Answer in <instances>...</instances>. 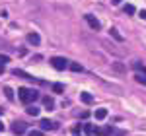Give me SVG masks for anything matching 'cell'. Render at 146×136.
Listing matches in <instances>:
<instances>
[{
    "label": "cell",
    "instance_id": "obj_1",
    "mask_svg": "<svg viewBox=\"0 0 146 136\" xmlns=\"http://www.w3.org/2000/svg\"><path fill=\"white\" fill-rule=\"evenodd\" d=\"M18 97L22 103H31V101H37L39 99V93L35 90H29V88H20L18 90Z\"/></svg>",
    "mask_w": 146,
    "mask_h": 136
},
{
    "label": "cell",
    "instance_id": "obj_2",
    "mask_svg": "<svg viewBox=\"0 0 146 136\" xmlns=\"http://www.w3.org/2000/svg\"><path fill=\"white\" fill-rule=\"evenodd\" d=\"M51 66L55 68V70H64L68 66V60L62 57H53L51 58Z\"/></svg>",
    "mask_w": 146,
    "mask_h": 136
},
{
    "label": "cell",
    "instance_id": "obj_3",
    "mask_svg": "<svg viewBox=\"0 0 146 136\" xmlns=\"http://www.w3.org/2000/svg\"><path fill=\"white\" fill-rule=\"evenodd\" d=\"M84 20L88 22V25H90V27H92V29H94V31H98V29H100V27H101L100 20H98L96 16H92V14H86V16H84Z\"/></svg>",
    "mask_w": 146,
    "mask_h": 136
},
{
    "label": "cell",
    "instance_id": "obj_4",
    "mask_svg": "<svg viewBox=\"0 0 146 136\" xmlns=\"http://www.w3.org/2000/svg\"><path fill=\"white\" fill-rule=\"evenodd\" d=\"M25 130H27V125L22 123V121H18V123H14V125H12V132H14V134H18V136L23 134Z\"/></svg>",
    "mask_w": 146,
    "mask_h": 136
},
{
    "label": "cell",
    "instance_id": "obj_5",
    "mask_svg": "<svg viewBox=\"0 0 146 136\" xmlns=\"http://www.w3.org/2000/svg\"><path fill=\"white\" fill-rule=\"evenodd\" d=\"M41 128H43V130H56V123L49 121V119H43V121H41Z\"/></svg>",
    "mask_w": 146,
    "mask_h": 136
},
{
    "label": "cell",
    "instance_id": "obj_6",
    "mask_svg": "<svg viewBox=\"0 0 146 136\" xmlns=\"http://www.w3.org/2000/svg\"><path fill=\"white\" fill-rule=\"evenodd\" d=\"M111 70L117 72V74H125V72H127L125 64H121V62H111Z\"/></svg>",
    "mask_w": 146,
    "mask_h": 136
},
{
    "label": "cell",
    "instance_id": "obj_7",
    "mask_svg": "<svg viewBox=\"0 0 146 136\" xmlns=\"http://www.w3.org/2000/svg\"><path fill=\"white\" fill-rule=\"evenodd\" d=\"M109 35H111V37L115 39V41H117V43H123V35L119 33L115 27H111V29H109Z\"/></svg>",
    "mask_w": 146,
    "mask_h": 136
},
{
    "label": "cell",
    "instance_id": "obj_8",
    "mask_svg": "<svg viewBox=\"0 0 146 136\" xmlns=\"http://www.w3.org/2000/svg\"><path fill=\"white\" fill-rule=\"evenodd\" d=\"M39 41H41V37L37 33H27V43H31V45H39Z\"/></svg>",
    "mask_w": 146,
    "mask_h": 136
},
{
    "label": "cell",
    "instance_id": "obj_9",
    "mask_svg": "<svg viewBox=\"0 0 146 136\" xmlns=\"http://www.w3.org/2000/svg\"><path fill=\"white\" fill-rule=\"evenodd\" d=\"M80 99H82L84 103H88V105H90V103L94 101V95H92V93H88V91H84V93H80Z\"/></svg>",
    "mask_w": 146,
    "mask_h": 136
},
{
    "label": "cell",
    "instance_id": "obj_10",
    "mask_svg": "<svg viewBox=\"0 0 146 136\" xmlns=\"http://www.w3.org/2000/svg\"><path fill=\"white\" fill-rule=\"evenodd\" d=\"M96 119H98V121H103V119H105V117H107V109H96Z\"/></svg>",
    "mask_w": 146,
    "mask_h": 136
},
{
    "label": "cell",
    "instance_id": "obj_11",
    "mask_svg": "<svg viewBox=\"0 0 146 136\" xmlns=\"http://www.w3.org/2000/svg\"><path fill=\"white\" fill-rule=\"evenodd\" d=\"M84 132L86 134H90V136H98V128H94V125H84Z\"/></svg>",
    "mask_w": 146,
    "mask_h": 136
},
{
    "label": "cell",
    "instance_id": "obj_12",
    "mask_svg": "<svg viewBox=\"0 0 146 136\" xmlns=\"http://www.w3.org/2000/svg\"><path fill=\"white\" fill-rule=\"evenodd\" d=\"M43 105H45L47 109H53V107H55V99L47 95V97H43Z\"/></svg>",
    "mask_w": 146,
    "mask_h": 136
},
{
    "label": "cell",
    "instance_id": "obj_13",
    "mask_svg": "<svg viewBox=\"0 0 146 136\" xmlns=\"http://www.w3.org/2000/svg\"><path fill=\"white\" fill-rule=\"evenodd\" d=\"M133 68H135L136 72H142V74L146 76V66H144V64H140V62H133Z\"/></svg>",
    "mask_w": 146,
    "mask_h": 136
},
{
    "label": "cell",
    "instance_id": "obj_14",
    "mask_svg": "<svg viewBox=\"0 0 146 136\" xmlns=\"http://www.w3.org/2000/svg\"><path fill=\"white\" fill-rule=\"evenodd\" d=\"M68 68H70L72 72H82V64H78V62H70Z\"/></svg>",
    "mask_w": 146,
    "mask_h": 136
},
{
    "label": "cell",
    "instance_id": "obj_15",
    "mask_svg": "<svg viewBox=\"0 0 146 136\" xmlns=\"http://www.w3.org/2000/svg\"><path fill=\"white\" fill-rule=\"evenodd\" d=\"M4 95H6V99H14V91H12V88L10 86H6V88H4Z\"/></svg>",
    "mask_w": 146,
    "mask_h": 136
},
{
    "label": "cell",
    "instance_id": "obj_16",
    "mask_svg": "<svg viewBox=\"0 0 146 136\" xmlns=\"http://www.w3.org/2000/svg\"><path fill=\"white\" fill-rule=\"evenodd\" d=\"M53 91H55V93H62V91H64V86H62V84H53Z\"/></svg>",
    "mask_w": 146,
    "mask_h": 136
},
{
    "label": "cell",
    "instance_id": "obj_17",
    "mask_svg": "<svg viewBox=\"0 0 146 136\" xmlns=\"http://www.w3.org/2000/svg\"><path fill=\"white\" fill-rule=\"evenodd\" d=\"M27 115H31V117H37V115H39V109L31 105V107H27Z\"/></svg>",
    "mask_w": 146,
    "mask_h": 136
},
{
    "label": "cell",
    "instance_id": "obj_18",
    "mask_svg": "<svg viewBox=\"0 0 146 136\" xmlns=\"http://www.w3.org/2000/svg\"><path fill=\"white\" fill-rule=\"evenodd\" d=\"M123 12L125 14H135V6H133V4H125Z\"/></svg>",
    "mask_w": 146,
    "mask_h": 136
},
{
    "label": "cell",
    "instance_id": "obj_19",
    "mask_svg": "<svg viewBox=\"0 0 146 136\" xmlns=\"http://www.w3.org/2000/svg\"><path fill=\"white\" fill-rule=\"evenodd\" d=\"M135 78H136V82H138V84H144V86H146V78H142V74H140V72L136 74Z\"/></svg>",
    "mask_w": 146,
    "mask_h": 136
},
{
    "label": "cell",
    "instance_id": "obj_20",
    "mask_svg": "<svg viewBox=\"0 0 146 136\" xmlns=\"http://www.w3.org/2000/svg\"><path fill=\"white\" fill-rule=\"evenodd\" d=\"M27 136H43V132H41V130H29Z\"/></svg>",
    "mask_w": 146,
    "mask_h": 136
},
{
    "label": "cell",
    "instance_id": "obj_21",
    "mask_svg": "<svg viewBox=\"0 0 146 136\" xmlns=\"http://www.w3.org/2000/svg\"><path fill=\"white\" fill-rule=\"evenodd\" d=\"M111 136H127V132H125V130H117V128H115V132H113Z\"/></svg>",
    "mask_w": 146,
    "mask_h": 136
},
{
    "label": "cell",
    "instance_id": "obj_22",
    "mask_svg": "<svg viewBox=\"0 0 146 136\" xmlns=\"http://www.w3.org/2000/svg\"><path fill=\"white\" fill-rule=\"evenodd\" d=\"M82 130H84V128H82V126H74V128H72V132H74V134H82Z\"/></svg>",
    "mask_w": 146,
    "mask_h": 136
},
{
    "label": "cell",
    "instance_id": "obj_23",
    "mask_svg": "<svg viewBox=\"0 0 146 136\" xmlns=\"http://www.w3.org/2000/svg\"><path fill=\"white\" fill-rule=\"evenodd\" d=\"M140 18H142V20H146V10H140Z\"/></svg>",
    "mask_w": 146,
    "mask_h": 136
},
{
    "label": "cell",
    "instance_id": "obj_24",
    "mask_svg": "<svg viewBox=\"0 0 146 136\" xmlns=\"http://www.w3.org/2000/svg\"><path fill=\"white\" fill-rule=\"evenodd\" d=\"M0 74H4V64H0Z\"/></svg>",
    "mask_w": 146,
    "mask_h": 136
},
{
    "label": "cell",
    "instance_id": "obj_25",
    "mask_svg": "<svg viewBox=\"0 0 146 136\" xmlns=\"http://www.w3.org/2000/svg\"><path fill=\"white\" fill-rule=\"evenodd\" d=\"M113 4H121V0H111Z\"/></svg>",
    "mask_w": 146,
    "mask_h": 136
},
{
    "label": "cell",
    "instance_id": "obj_26",
    "mask_svg": "<svg viewBox=\"0 0 146 136\" xmlns=\"http://www.w3.org/2000/svg\"><path fill=\"white\" fill-rule=\"evenodd\" d=\"M2 130H4V125H2V123H0V132H2Z\"/></svg>",
    "mask_w": 146,
    "mask_h": 136
},
{
    "label": "cell",
    "instance_id": "obj_27",
    "mask_svg": "<svg viewBox=\"0 0 146 136\" xmlns=\"http://www.w3.org/2000/svg\"><path fill=\"white\" fill-rule=\"evenodd\" d=\"M2 113H4V109H2V107H0V115H2Z\"/></svg>",
    "mask_w": 146,
    "mask_h": 136
}]
</instances>
